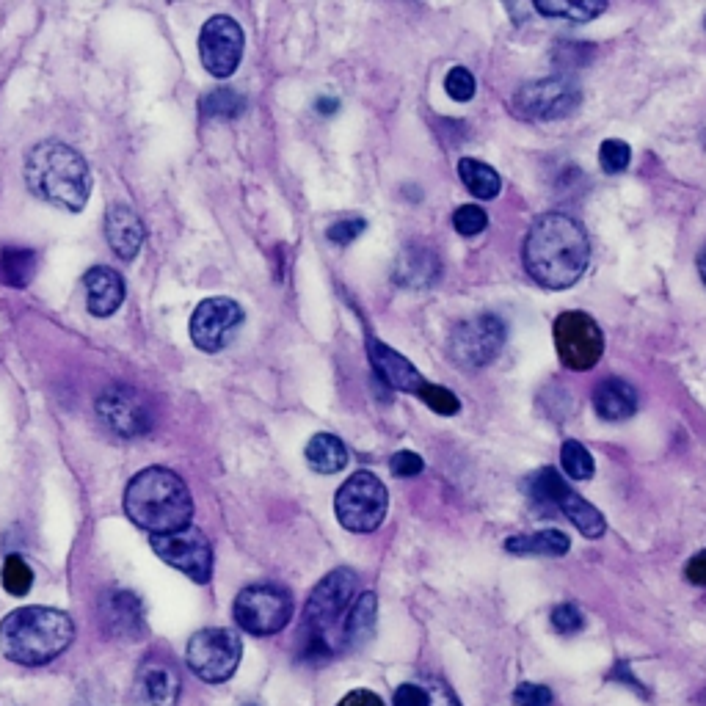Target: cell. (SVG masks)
Returning a JSON list of instances; mask_svg holds the SVG:
<instances>
[{
	"label": "cell",
	"mask_w": 706,
	"mask_h": 706,
	"mask_svg": "<svg viewBox=\"0 0 706 706\" xmlns=\"http://www.w3.org/2000/svg\"><path fill=\"white\" fill-rule=\"evenodd\" d=\"M524 268L536 285L569 290L577 285L591 260V243L577 218L566 213L538 216L524 238Z\"/></svg>",
	"instance_id": "6da1fadb"
},
{
	"label": "cell",
	"mask_w": 706,
	"mask_h": 706,
	"mask_svg": "<svg viewBox=\"0 0 706 706\" xmlns=\"http://www.w3.org/2000/svg\"><path fill=\"white\" fill-rule=\"evenodd\" d=\"M125 513L149 536L177 533L194 519V497L185 480L166 467H147L127 483Z\"/></svg>",
	"instance_id": "7a4b0ae2"
},
{
	"label": "cell",
	"mask_w": 706,
	"mask_h": 706,
	"mask_svg": "<svg viewBox=\"0 0 706 706\" xmlns=\"http://www.w3.org/2000/svg\"><path fill=\"white\" fill-rule=\"evenodd\" d=\"M75 640V624L56 607H20L0 621V654L14 665L42 668L61 657Z\"/></svg>",
	"instance_id": "3957f363"
},
{
	"label": "cell",
	"mask_w": 706,
	"mask_h": 706,
	"mask_svg": "<svg viewBox=\"0 0 706 706\" xmlns=\"http://www.w3.org/2000/svg\"><path fill=\"white\" fill-rule=\"evenodd\" d=\"M25 183L36 199L78 213L92 194V169L78 149L61 141H45L36 144L25 160Z\"/></svg>",
	"instance_id": "277c9868"
},
{
	"label": "cell",
	"mask_w": 706,
	"mask_h": 706,
	"mask_svg": "<svg viewBox=\"0 0 706 706\" xmlns=\"http://www.w3.org/2000/svg\"><path fill=\"white\" fill-rule=\"evenodd\" d=\"M359 577L353 569H334L315 585L309 593L307 607H304V621H301V640H320L334 651L340 646L334 640H342V627L345 615L351 610L356 599Z\"/></svg>",
	"instance_id": "5b68a950"
},
{
	"label": "cell",
	"mask_w": 706,
	"mask_h": 706,
	"mask_svg": "<svg viewBox=\"0 0 706 706\" xmlns=\"http://www.w3.org/2000/svg\"><path fill=\"white\" fill-rule=\"evenodd\" d=\"M522 491L538 508H558L585 538L604 536L607 522H604L602 513L596 511L585 497H580L577 491L571 489L569 483L560 478V472L555 467H544L533 472V475H527L522 483Z\"/></svg>",
	"instance_id": "8992f818"
},
{
	"label": "cell",
	"mask_w": 706,
	"mask_h": 706,
	"mask_svg": "<svg viewBox=\"0 0 706 706\" xmlns=\"http://www.w3.org/2000/svg\"><path fill=\"white\" fill-rule=\"evenodd\" d=\"M387 486L370 469H359L345 480L334 497L337 522L351 533H373L387 519Z\"/></svg>",
	"instance_id": "52a82bcc"
},
{
	"label": "cell",
	"mask_w": 706,
	"mask_h": 706,
	"mask_svg": "<svg viewBox=\"0 0 706 706\" xmlns=\"http://www.w3.org/2000/svg\"><path fill=\"white\" fill-rule=\"evenodd\" d=\"M243 657V640L232 629L210 627L188 640L185 662L196 679L207 684H224L235 676Z\"/></svg>",
	"instance_id": "ba28073f"
},
{
	"label": "cell",
	"mask_w": 706,
	"mask_h": 706,
	"mask_svg": "<svg viewBox=\"0 0 706 706\" xmlns=\"http://www.w3.org/2000/svg\"><path fill=\"white\" fill-rule=\"evenodd\" d=\"M235 624L249 635L268 638L290 624L293 618V596L279 585H249L238 593L235 607Z\"/></svg>",
	"instance_id": "9c48e42d"
},
{
	"label": "cell",
	"mask_w": 706,
	"mask_h": 706,
	"mask_svg": "<svg viewBox=\"0 0 706 706\" xmlns=\"http://www.w3.org/2000/svg\"><path fill=\"white\" fill-rule=\"evenodd\" d=\"M582 103L580 83L566 75L524 83L519 92L513 94V111L530 119V122H552L571 116Z\"/></svg>",
	"instance_id": "30bf717a"
},
{
	"label": "cell",
	"mask_w": 706,
	"mask_h": 706,
	"mask_svg": "<svg viewBox=\"0 0 706 706\" xmlns=\"http://www.w3.org/2000/svg\"><path fill=\"white\" fill-rule=\"evenodd\" d=\"M555 348L563 367L585 373L599 365L604 353V334L599 323L585 312H563L552 326Z\"/></svg>",
	"instance_id": "8fae6325"
},
{
	"label": "cell",
	"mask_w": 706,
	"mask_h": 706,
	"mask_svg": "<svg viewBox=\"0 0 706 706\" xmlns=\"http://www.w3.org/2000/svg\"><path fill=\"white\" fill-rule=\"evenodd\" d=\"M149 544L163 563H169L171 569L183 571L188 580L207 585L213 577V547H210L205 533L194 524H188L177 533H166V536H149Z\"/></svg>",
	"instance_id": "7c38bea8"
},
{
	"label": "cell",
	"mask_w": 706,
	"mask_h": 706,
	"mask_svg": "<svg viewBox=\"0 0 706 706\" xmlns=\"http://www.w3.org/2000/svg\"><path fill=\"white\" fill-rule=\"evenodd\" d=\"M100 420L122 439H136L155 428V411L144 392L127 384H111L97 398Z\"/></svg>",
	"instance_id": "4fadbf2b"
},
{
	"label": "cell",
	"mask_w": 706,
	"mask_h": 706,
	"mask_svg": "<svg viewBox=\"0 0 706 706\" xmlns=\"http://www.w3.org/2000/svg\"><path fill=\"white\" fill-rule=\"evenodd\" d=\"M508 329L497 315H475L458 323L450 337V356L464 367H486L500 356Z\"/></svg>",
	"instance_id": "5bb4252c"
},
{
	"label": "cell",
	"mask_w": 706,
	"mask_h": 706,
	"mask_svg": "<svg viewBox=\"0 0 706 706\" xmlns=\"http://www.w3.org/2000/svg\"><path fill=\"white\" fill-rule=\"evenodd\" d=\"M243 309L232 298L216 296L205 298L191 315V340L199 351L218 353L235 340V334L243 326Z\"/></svg>",
	"instance_id": "9a60e30c"
},
{
	"label": "cell",
	"mask_w": 706,
	"mask_h": 706,
	"mask_svg": "<svg viewBox=\"0 0 706 706\" xmlns=\"http://www.w3.org/2000/svg\"><path fill=\"white\" fill-rule=\"evenodd\" d=\"M243 45H246V36L232 17L227 14H216L202 25V34H199V58H202V67L213 75V78H229L235 75V69L240 67V58H243Z\"/></svg>",
	"instance_id": "2e32d148"
},
{
	"label": "cell",
	"mask_w": 706,
	"mask_h": 706,
	"mask_svg": "<svg viewBox=\"0 0 706 706\" xmlns=\"http://www.w3.org/2000/svg\"><path fill=\"white\" fill-rule=\"evenodd\" d=\"M100 624L116 640H141L147 635L144 604L133 591H105L100 596Z\"/></svg>",
	"instance_id": "e0dca14e"
},
{
	"label": "cell",
	"mask_w": 706,
	"mask_h": 706,
	"mask_svg": "<svg viewBox=\"0 0 706 706\" xmlns=\"http://www.w3.org/2000/svg\"><path fill=\"white\" fill-rule=\"evenodd\" d=\"M133 695L138 706H177L180 701V673L158 657H147L138 665Z\"/></svg>",
	"instance_id": "ac0fdd59"
},
{
	"label": "cell",
	"mask_w": 706,
	"mask_h": 706,
	"mask_svg": "<svg viewBox=\"0 0 706 706\" xmlns=\"http://www.w3.org/2000/svg\"><path fill=\"white\" fill-rule=\"evenodd\" d=\"M367 356H370V365H373V370H376L384 384L398 389V392L420 395V389L425 387V378H422L420 370L411 365L406 356H400L395 348L378 342L376 337L367 340Z\"/></svg>",
	"instance_id": "d6986e66"
},
{
	"label": "cell",
	"mask_w": 706,
	"mask_h": 706,
	"mask_svg": "<svg viewBox=\"0 0 706 706\" xmlns=\"http://www.w3.org/2000/svg\"><path fill=\"white\" fill-rule=\"evenodd\" d=\"M392 276L400 287H411V290L433 287L442 279V257L425 243H409L398 254Z\"/></svg>",
	"instance_id": "ffe728a7"
},
{
	"label": "cell",
	"mask_w": 706,
	"mask_h": 706,
	"mask_svg": "<svg viewBox=\"0 0 706 706\" xmlns=\"http://www.w3.org/2000/svg\"><path fill=\"white\" fill-rule=\"evenodd\" d=\"M83 285H86V307L94 318H111L125 301V279L108 265H94L83 276Z\"/></svg>",
	"instance_id": "44dd1931"
},
{
	"label": "cell",
	"mask_w": 706,
	"mask_h": 706,
	"mask_svg": "<svg viewBox=\"0 0 706 706\" xmlns=\"http://www.w3.org/2000/svg\"><path fill=\"white\" fill-rule=\"evenodd\" d=\"M105 238L108 246L116 251L122 260H136L138 251L144 246V224L138 213H133L127 205L108 207L105 213Z\"/></svg>",
	"instance_id": "7402d4cb"
},
{
	"label": "cell",
	"mask_w": 706,
	"mask_h": 706,
	"mask_svg": "<svg viewBox=\"0 0 706 706\" xmlns=\"http://www.w3.org/2000/svg\"><path fill=\"white\" fill-rule=\"evenodd\" d=\"M638 389L624 378H604L593 389V411L607 422H624L638 411Z\"/></svg>",
	"instance_id": "603a6c76"
},
{
	"label": "cell",
	"mask_w": 706,
	"mask_h": 706,
	"mask_svg": "<svg viewBox=\"0 0 706 706\" xmlns=\"http://www.w3.org/2000/svg\"><path fill=\"white\" fill-rule=\"evenodd\" d=\"M376 613L378 599L373 591L359 593L353 599L351 610L345 615V627H342V646H362L376 635Z\"/></svg>",
	"instance_id": "cb8c5ba5"
},
{
	"label": "cell",
	"mask_w": 706,
	"mask_h": 706,
	"mask_svg": "<svg viewBox=\"0 0 706 706\" xmlns=\"http://www.w3.org/2000/svg\"><path fill=\"white\" fill-rule=\"evenodd\" d=\"M571 547L569 536L563 530H536V533H524V536H511L505 541V549L519 558H533V555H547V558H560Z\"/></svg>",
	"instance_id": "d4e9b609"
},
{
	"label": "cell",
	"mask_w": 706,
	"mask_h": 706,
	"mask_svg": "<svg viewBox=\"0 0 706 706\" xmlns=\"http://www.w3.org/2000/svg\"><path fill=\"white\" fill-rule=\"evenodd\" d=\"M304 456L309 467L320 475H334L348 467V447L342 445V439L334 433H315L309 439Z\"/></svg>",
	"instance_id": "484cf974"
},
{
	"label": "cell",
	"mask_w": 706,
	"mask_h": 706,
	"mask_svg": "<svg viewBox=\"0 0 706 706\" xmlns=\"http://www.w3.org/2000/svg\"><path fill=\"white\" fill-rule=\"evenodd\" d=\"M395 706H461L456 693L442 682H406L392 695Z\"/></svg>",
	"instance_id": "4316f807"
},
{
	"label": "cell",
	"mask_w": 706,
	"mask_h": 706,
	"mask_svg": "<svg viewBox=\"0 0 706 706\" xmlns=\"http://www.w3.org/2000/svg\"><path fill=\"white\" fill-rule=\"evenodd\" d=\"M458 177L467 188L469 194L475 199H497V194L502 191V180L497 171L491 169L489 163L475 158H461L458 160Z\"/></svg>",
	"instance_id": "83f0119b"
},
{
	"label": "cell",
	"mask_w": 706,
	"mask_h": 706,
	"mask_svg": "<svg viewBox=\"0 0 706 706\" xmlns=\"http://www.w3.org/2000/svg\"><path fill=\"white\" fill-rule=\"evenodd\" d=\"M36 274V251L20 249V246H6L0 251V285L23 290L31 285Z\"/></svg>",
	"instance_id": "f1b7e54d"
},
{
	"label": "cell",
	"mask_w": 706,
	"mask_h": 706,
	"mask_svg": "<svg viewBox=\"0 0 706 706\" xmlns=\"http://www.w3.org/2000/svg\"><path fill=\"white\" fill-rule=\"evenodd\" d=\"M536 9L544 17H555V20L588 23L607 9V3L602 0H538Z\"/></svg>",
	"instance_id": "f546056e"
},
{
	"label": "cell",
	"mask_w": 706,
	"mask_h": 706,
	"mask_svg": "<svg viewBox=\"0 0 706 706\" xmlns=\"http://www.w3.org/2000/svg\"><path fill=\"white\" fill-rule=\"evenodd\" d=\"M243 108H246V100L235 89H216L205 94L199 103V111L205 119H235L243 114Z\"/></svg>",
	"instance_id": "4dcf8cb0"
},
{
	"label": "cell",
	"mask_w": 706,
	"mask_h": 706,
	"mask_svg": "<svg viewBox=\"0 0 706 706\" xmlns=\"http://www.w3.org/2000/svg\"><path fill=\"white\" fill-rule=\"evenodd\" d=\"M560 467H563V472L571 480H591L593 472H596L591 450L582 445V442H577V439L563 442V447H560Z\"/></svg>",
	"instance_id": "1f68e13d"
},
{
	"label": "cell",
	"mask_w": 706,
	"mask_h": 706,
	"mask_svg": "<svg viewBox=\"0 0 706 706\" xmlns=\"http://www.w3.org/2000/svg\"><path fill=\"white\" fill-rule=\"evenodd\" d=\"M0 580H3V588L12 593V596H25V593L31 591V585H34V571H31V566L20 555H9L6 563H3Z\"/></svg>",
	"instance_id": "d6a6232c"
},
{
	"label": "cell",
	"mask_w": 706,
	"mask_h": 706,
	"mask_svg": "<svg viewBox=\"0 0 706 706\" xmlns=\"http://www.w3.org/2000/svg\"><path fill=\"white\" fill-rule=\"evenodd\" d=\"M629 160H632V149H629L627 141L621 138H607L602 147H599V166L607 174H621L627 171Z\"/></svg>",
	"instance_id": "836d02e7"
},
{
	"label": "cell",
	"mask_w": 706,
	"mask_h": 706,
	"mask_svg": "<svg viewBox=\"0 0 706 706\" xmlns=\"http://www.w3.org/2000/svg\"><path fill=\"white\" fill-rule=\"evenodd\" d=\"M420 398L425 406H431L436 414H442V417H453V414H458L461 411V403H458V398L450 392V389L439 387V384H428L425 381V387L420 389Z\"/></svg>",
	"instance_id": "e575fe53"
},
{
	"label": "cell",
	"mask_w": 706,
	"mask_h": 706,
	"mask_svg": "<svg viewBox=\"0 0 706 706\" xmlns=\"http://www.w3.org/2000/svg\"><path fill=\"white\" fill-rule=\"evenodd\" d=\"M453 227H456L458 235L475 238V235H480L483 229L489 227V216L478 205H461L456 210V216H453Z\"/></svg>",
	"instance_id": "d590c367"
},
{
	"label": "cell",
	"mask_w": 706,
	"mask_h": 706,
	"mask_svg": "<svg viewBox=\"0 0 706 706\" xmlns=\"http://www.w3.org/2000/svg\"><path fill=\"white\" fill-rule=\"evenodd\" d=\"M445 89L456 103H469V100L475 97V92H478V83H475V78H472V72H469L467 67H453L447 72Z\"/></svg>",
	"instance_id": "8d00e7d4"
},
{
	"label": "cell",
	"mask_w": 706,
	"mask_h": 706,
	"mask_svg": "<svg viewBox=\"0 0 706 706\" xmlns=\"http://www.w3.org/2000/svg\"><path fill=\"white\" fill-rule=\"evenodd\" d=\"M513 704L516 706H552L555 704V695L549 690L547 684L536 682H522L513 690Z\"/></svg>",
	"instance_id": "74e56055"
},
{
	"label": "cell",
	"mask_w": 706,
	"mask_h": 706,
	"mask_svg": "<svg viewBox=\"0 0 706 706\" xmlns=\"http://www.w3.org/2000/svg\"><path fill=\"white\" fill-rule=\"evenodd\" d=\"M365 229V218H342V221H334V224L326 229V238H329L331 243H337V246H348V243H353Z\"/></svg>",
	"instance_id": "f35d334b"
},
{
	"label": "cell",
	"mask_w": 706,
	"mask_h": 706,
	"mask_svg": "<svg viewBox=\"0 0 706 706\" xmlns=\"http://www.w3.org/2000/svg\"><path fill=\"white\" fill-rule=\"evenodd\" d=\"M552 627L560 635H577L585 627V618H582V613L574 604H558L552 610Z\"/></svg>",
	"instance_id": "ab89813d"
},
{
	"label": "cell",
	"mask_w": 706,
	"mask_h": 706,
	"mask_svg": "<svg viewBox=\"0 0 706 706\" xmlns=\"http://www.w3.org/2000/svg\"><path fill=\"white\" fill-rule=\"evenodd\" d=\"M593 56V47L582 45V42H560L555 50V61H560L563 67H585Z\"/></svg>",
	"instance_id": "60d3db41"
},
{
	"label": "cell",
	"mask_w": 706,
	"mask_h": 706,
	"mask_svg": "<svg viewBox=\"0 0 706 706\" xmlns=\"http://www.w3.org/2000/svg\"><path fill=\"white\" fill-rule=\"evenodd\" d=\"M389 469H392L395 478H414V475H420L422 469H425V461L417 453H411V450H400V453L389 458Z\"/></svg>",
	"instance_id": "b9f144b4"
},
{
	"label": "cell",
	"mask_w": 706,
	"mask_h": 706,
	"mask_svg": "<svg viewBox=\"0 0 706 706\" xmlns=\"http://www.w3.org/2000/svg\"><path fill=\"white\" fill-rule=\"evenodd\" d=\"M607 679H610V682H621L624 687H632V690L638 695H643V698H649V690L635 679V673L629 671V662H615V668L607 673Z\"/></svg>",
	"instance_id": "7bdbcfd3"
},
{
	"label": "cell",
	"mask_w": 706,
	"mask_h": 706,
	"mask_svg": "<svg viewBox=\"0 0 706 706\" xmlns=\"http://www.w3.org/2000/svg\"><path fill=\"white\" fill-rule=\"evenodd\" d=\"M337 706H384V698L373 690H351L348 695H342Z\"/></svg>",
	"instance_id": "ee69618b"
},
{
	"label": "cell",
	"mask_w": 706,
	"mask_h": 706,
	"mask_svg": "<svg viewBox=\"0 0 706 706\" xmlns=\"http://www.w3.org/2000/svg\"><path fill=\"white\" fill-rule=\"evenodd\" d=\"M684 574H687V580L693 582V585H698V588H706V549L704 552H698L695 558L687 560Z\"/></svg>",
	"instance_id": "f6af8a7d"
},
{
	"label": "cell",
	"mask_w": 706,
	"mask_h": 706,
	"mask_svg": "<svg viewBox=\"0 0 706 706\" xmlns=\"http://www.w3.org/2000/svg\"><path fill=\"white\" fill-rule=\"evenodd\" d=\"M337 108H340V100H337V97H320L318 100V111L323 116H331Z\"/></svg>",
	"instance_id": "bcb514c9"
},
{
	"label": "cell",
	"mask_w": 706,
	"mask_h": 706,
	"mask_svg": "<svg viewBox=\"0 0 706 706\" xmlns=\"http://www.w3.org/2000/svg\"><path fill=\"white\" fill-rule=\"evenodd\" d=\"M695 265H698V274H701V279H704L706 285V246L701 249V254H698V262H695Z\"/></svg>",
	"instance_id": "7dc6e473"
},
{
	"label": "cell",
	"mask_w": 706,
	"mask_h": 706,
	"mask_svg": "<svg viewBox=\"0 0 706 706\" xmlns=\"http://www.w3.org/2000/svg\"><path fill=\"white\" fill-rule=\"evenodd\" d=\"M246 706H257V704H246Z\"/></svg>",
	"instance_id": "c3c4849f"
},
{
	"label": "cell",
	"mask_w": 706,
	"mask_h": 706,
	"mask_svg": "<svg viewBox=\"0 0 706 706\" xmlns=\"http://www.w3.org/2000/svg\"><path fill=\"white\" fill-rule=\"evenodd\" d=\"M704 25H706V20H704Z\"/></svg>",
	"instance_id": "681fc988"
}]
</instances>
